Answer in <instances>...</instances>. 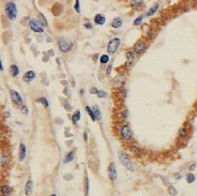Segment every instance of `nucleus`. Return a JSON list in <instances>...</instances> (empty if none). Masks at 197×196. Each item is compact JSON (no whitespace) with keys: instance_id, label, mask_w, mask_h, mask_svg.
I'll list each match as a JSON object with an SVG mask.
<instances>
[{"instance_id":"f257e3e1","label":"nucleus","mask_w":197,"mask_h":196,"mask_svg":"<svg viewBox=\"0 0 197 196\" xmlns=\"http://www.w3.org/2000/svg\"><path fill=\"white\" fill-rule=\"evenodd\" d=\"M5 13L10 20H15L18 15V9L14 2H8L5 6Z\"/></svg>"},{"instance_id":"f03ea898","label":"nucleus","mask_w":197,"mask_h":196,"mask_svg":"<svg viewBox=\"0 0 197 196\" xmlns=\"http://www.w3.org/2000/svg\"><path fill=\"white\" fill-rule=\"evenodd\" d=\"M57 45H59V48L60 49L62 53H68L72 48L73 44L68 38L61 37L57 40Z\"/></svg>"},{"instance_id":"7ed1b4c3","label":"nucleus","mask_w":197,"mask_h":196,"mask_svg":"<svg viewBox=\"0 0 197 196\" xmlns=\"http://www.w3.org/2000/svg\"><path fill=\"white\" fill-rule=\"evenodd\" d=\"M119 158L121 165H122L126 169H128L130 171L134 170V166H133L131 160L130 159L129 155L124 152H119Z\"/></svg>"},{"instance_id":"20e7f679","label":"nucleus","mask_w":197,"mask_h":196,"mask_svg":"<svg viewBox=\"0 0 197 196\" xmlns=\"http://www.w3.org/2000/svg\"><path fill=\"white\" fill-rule=\"evenodd\" d=\"M120 44H121V40L119 38H118V37L112 38L107 44V52H108V54L109 55L116 54V52L119 50Z\"/></svg>"},{"instance_id":"39448f33","label":"nucleus","mask_w":197,"mask_h":196,"mask_svg":"<svg viewBox=\"0 0 197 196\" xmlns=\"http://www.w3.org/2000/svg\"><path fill=\"white\" fill-rule=\"evenodd\" d=\"M119 134H120V137L121 139L125 142H129L132 139V136H133V133H132V130L131 129V127L129 125H123L122 127L120 128L119 130Z\"/></svg>"},{"instance_id":"423d86ee","label":"nucleus","mask_w":197,"mask_h":196,"mask_svg":"<svg viewBox=\"0 0 197 196\" xmlns=\"http://www.w3.org/2000/svg\"><path fill=\"white\" fill-rule=\"evenodd\" d=\"M29 26H30L31 30L34 32H37V33H42L44 32V27L41 25V23L35 19H32L29 21Z\"/></svg>"},{"instance_id":"0eeeda50","label":"nucleus","mask_w":197,"mask_h":196,"mask_svg":"<svg viewBox=\"0 0 197 196\" xmlns=\"http://www.w3.org/2000/svg\"><path fill=\"white\" fill-rule=\"evenodd\" d=\"M146 50V44L143 40H139L137 41L134 45H133V51H134V53L137 54V55H142L143 54L144 52Z\"/></svg>"},{"instance_id":"6e6552de","label":"nucleus","mask_w":197,"mask_h":196,"mask_svg":"<svg viewBox=\"0 0 197 196\" xmlns=\"http://www.w3.org/2000/svg\"><path fill=\"white\" fill-rule=\"evenodd\" d=\"M10 97H11V100H12V101L16 104V105H19V106L22 105L23 99H22L21 95H20L17 91H15V90H11V91H10Z\"/></svg>"},{"instance_id":"1a4fd4ad","label":"nucleus","mask_w":197,"mask_h":196,"mask_svg":"<svg viewBox=\"0 0 197 196\" xmlns=\"http://www.w3.org/2000/svg\"><path fill=\"white\" fill-rule=\"evenodd\" d=\"M108 177L110 178V180L111 181H115L116 180H117V169H116L115 166V164L113 162H111L109 164L108 166Z\"/></svg>"},{"instance_id":"9d476101","label":"nucleus","mask_w":197,"mask_h":196,"mask_svg":"<svg viewBox=\"0 0 197 196\" xmlns=\"http://www.w3.org/2000/svg\"><path fill=\"white\" fill-rule=\"evenodd\" d=\"M125 56H126V64H125V66L129 68L133 64V62H134V59H135L134 53H133L132 51H127Z\"/></svg>"},{"instance_id":"9b49d317","label":"nucleus","mask_w":197,"mask_h":196,"mask_svg":"<svg viewBox=\"0 0 197 196\" xmlns=\"http://www.w3.org/2000/svg\"><path fill=\"white\" fill-rule=\"evenodd\" d=\"M34 78H35V73H34V71H29L24 75H23L22 79L25 82H31L34 80Z\"/></svg>"},{"instance_id":"f8f14e48","label":"nucleus","mask_w":197,"mask_h":196,"mask_svg":"<svg viewBox=\"0 0 197 196\" xmlns=\"http://www.w3.org/2000/svg\"><path fill=\"white\" fill-rule=\"evenodd\" d=\"M95 22L97 24V25H104L106 23V17L104 16L103 14H96L95 16V19H94Z\"/></svg>"},{"instance_id":"ddd939ff","label":"nucleus","mask_w":197,"mask_h":196,"mask_svg":"<svg viewBox=\"0 0 197 196\" xmlns=\"http://www.w3.org/2000/svg\"><path fill=\"white\" fill-rule=\"evenodd\" d=\"M122 24H123V20L121 18H119V17H116V18H114L112 22H111V26L114 29L120 28L121 26H122Z\"/></svg>"},{"instance_id":"4468645a","label":"nucleus","mask_w":197,"mask_h":196,"mask_svg":"<svg viewBox=\"0 0 197 196\" xmlns=\"http://www.w3.org/2000/svg\"><path fill=\"white\" fill-rule=\"evenodd\" d=\"M26 146L24 143H20V154H19V158H20V161L22 162L23 160L25 159L26 157Z\"/></svg>"},{"instance_id":"2eb2a0df","label":"nucleus","mask_w":197,"mask_h":196,"mask_svg":"<svg viewBox=\"0 0 197 196\" xmlns=\"http://www.w3.org/2000/svg\"><path fill=\"white\" fill-rule=\"evenodd\" d=\"M32 190H33V183L32 180H28L26 185H25V193L27 196H31L32 193Z\"/></svg>"},{"instance_id":"dca6fc26","label":"nucleus","mask_w":197,"mask_h":196,"mask_svg":"<svg viewBox=\"0 0 197 196\" xmlns=\"http://www.w3.org/2000/svg\"><path fill=\"white\" fill-rule=\"evenodd\" d=\"M144 3V0H130V5L132 8H138Z\"/></svg>"},{"instance_id":"f3484780","label":"nucleus","mask_w":197,"mask_h":196,"mask_svg":"<svg viewBox=\"0 0 197 196\" xmlns=\"http://www.w3.org/2000/svg\"><path fill=\"white\" fill-rule=\"evenodd\" d=\"M0 192H1V194L3 196H9L11 194V188L8 185H3L0 189Z\"/></svg>"},{"instance_id":"a211bd4d","label":"nucleus","mask_w":197,"mask_h":196,"mask_svg":"<svg viewBox=\"0 0 197 196\" xmlns=\"http://www.w3.org/2000/svg\"><path fill=\"white\" fill-rule=\"evenodd\" d=\"M158 8H159V4H158V3H156L155 5L153 6V7H151V8H149V10L146 12V16H147V17L153 16L154 14H155L156 11L158 10Z\"/></svg>"},{"instance_id":"6ab92c4d","label":"nucleus","mask_w":197,"mask_h":196,"mask_svg":"<svg viewBox=\"0 0 197 196\" xmlns=\"http://www.w3.org/2000/svg\"><path fill=\"white\" fill-rule=\"evenodd\" d=\"M74 157H75V151H73V150H72V151L68 152V153L66 154L65 159H64V163L67 164V163L71 162V161L74 159Z\"/></svg>"},{"instance_id":"aec40b11","label":"nucleus","mask_w":197,"mask_h":196,"mask_svg":"<svg viewBox=\"0 0 197 196\" xmlns=\"http://www.w3.org/2000/svg\"><path fill=\"white\" fill-rule=\"evenodd\" d=\"M187 135H188V130H187L186 128H184V127H183V128L179 129V130L178 132L179 138H181V139H184V138L187 137Z\"/></svg>"},{"instance_id":"412c9836","label":"nucleus","mask_w":197,"mask_h":196,"mask_svg":"<svg viewBox=\"0 0 197 196\" xmlns=\"http://www.w3.org/2000/svg\"><path fill=\"white\" fill-rule=\"evenodd\" d=\"M10 73H11V75H12L13 77L18 76L19 73H20V70H19L18 66H16V65H11V66H10Z\"/></svg>"},{"instance_id":"4be33fe9","label":"nucleus","mask_w":197,"mask_h":196,"mask_svg":"<svg viewBox=\"0 0 197 196\" xmlns=\"http://www.w3.org/2000/svg\"><path fill=\"white\" fill-rule=\"evenodd\" d=\"M85 109H86V112L88 113V115L90 116V118H92V121H95L96 120V118H95V113H94V110L89 106H85Z\"/></svg>"},{"instance_id":"5701e85b","label":"nucleus","mask_w":197,"mask_h":196,"mask_svg":"<svg viewBox=\"0 0 197 196\" xmlns=\"http://www.w3.org/2000/svg\"><path fill=\"white\" fill-rule=\"evenodd\" d=\"M36 102L42 104V105L44 106V107H48L49 106V103H48V100L46 99L45 97H39L36 99Z\"/></svg>"},{"instance_id":"b1692460","label":"nucleus","mask_w":197,"mask_h":196,"mask_svg":"<svg viewBox=\"0 0 197 196\" xmlns=\"http://www.w3.org/2000/svg\"><path fill=\"white\" fill-rule=\"evenodd\" d=\"M80 119V111L77 110L76 112L72 115V122L74 124H76Z\"/></svg>"},{"instance_id":"393cba45","label":"nucleus","mask_w":197,"mask_h":196,"mask_svg":"<svg viewBox=\"0 0 197 196\" xmlns=\"http://www.w3.org/2000/svg\"><path fill=\"white\" fill-rule=\"evenodd\" d=\"M92 110H94V113H95V116L96 119L97 120H100L101 118H102V115H101V111H100L99 107H98L97 106H95Z\"/></svg>"},{"instance_id":"a878e982","label":"nucleus","mask_w":197,"mask_h":196,"mask_svg":"<svg viewBox=\"0 0 197 196\" xmlns=\"http://www.w3.org/2000/svg\"><path fill=\"white\" fill-rule=\"evenodd\" d=\"M186 181L189 184H192L195 181V176L193 173H188L186 175Z\"/></svg>"},{"instance_id":"bb28decb","label":"nucleus","mask_w":197,"mask_h":196,"mask_svg":"<svg viewBox=\"0 0 197 196\" xmlns=\"http://www.w3.org/2000/svg\"><path fill=\"white\" fill-rule=\"evenodd\" d=\"M40 23H41V25L43 26V27H44V26H47V21H46V19L44 18V16L42 14V13H40L39 14V17H38V20H37Z\"/></svg>"},{"instance_id":"cd10ccee","label":"nucleus","mask_w":197,"mask_h":196,"mask_svg":"<svg viewBox=\"0 0 197 196\" xmlns=\"http://www.w3.org/2000/svg\"><path fill=\"white\" fill-rule=\"evenodd\" d=\"M167 192H169V193L171 196H177V194H178L177 189L174 186H173V185H169V188H167Z\"/></svg>"},{"instance_id":"c85d7f7f","label":"nucleus","mask_w":197,"mask_h":196,"mask_svg":"<svg viewBox=\"0 0 197 196\" xmlns=\"http://www.w3.org/2000/svg\"><path fill=\"white\" fill-rule=\"evenodd\" d=\"M109 56L108 55H102L101 56H100V59H99V60H100V63L101 64H103V65H106V64H107L108 63V61H109Z\"/></svg>"},{"instance_id":"c756f323","label":"nucleus","mask_w":197,"mask_h":196,"mask_svg":"<svg viewBox=\"0 0 197 196\" xmlns=\"http://www.w3.org/2000/svg\"><path fill=\"white\" fill-rule=\"evenodd\" d=\"M123 82H124V78L122 76H119V79L117 77V78L115 79V80H114L115 87H119V86H121V84L123 83Z\"/></svg>"},{"instance_id":"7c9ffc66","label":"nucleus","mask_w":197,"mask_h":196,"mask_svg":"<svg viewBox=\"0 0 197 196\" xmlns=\"http://www.w3.org/2000/svg\"><path fill=\"white\" fill-rule=\"evenodd\" d=\"M143 20V16H139V17H137V18L134 20V22H133V25H135V26L140 25V24L142 23Z\"/></svg>"},{"instance_id":"2f4dec72","label":"nucleus","mask_w":197,"mask_h":196,"mask_svg":"<svg viewBox=\"0 0 197 196\" xmlns=\"http://www.w3.org/2000/svg\"><path fill=\"white\" fill-rule=\"evenodd\" d=\"M74 9L77 13L80 12V0H75V4H74Z\"/></svg>"},{"instance_id":"473e14b6","label":"nucleus","mask_w":197,"mask_h":196,"mask_svg":"<svg viewBox=\"0 0 197 196\" xmlns=\"http://www.w3.org/2000/svg\"><path fill=\"white\" fill-rule=\"evenodd\" d=\"M7 154H1V158H0V164H1V166H5L6 164H7Z\"/></svg>"},{"instance_id":"72a5a7b5","label":"nucleus","mask_w":197,"mask_h":196,"mask_svg":"<svg viewBox=\"0 0 197 196\" xmlns=\"http://www.w3.org/2000/svg\"><path fill=\"white\" fill-rule=\"evenodd\" d=\"M96 95H97V97H99V98H105V97L107 96V94L106 93L105 91H99V90H98Z\"/></svg>"},{"instance_id":"f704fd0d","label":"nucleus","mask_w":197,"mask_h":196,"mask_svg":"<svg viewBox=\"0 0 197 196\" xmlns=\"http://www.w3.org/2000/svg\"><path fill=\"white\" fill-rule=\"evenodd\" d=\"M88 193H89V180H88V178L86 177L85 178V194H86V196L88 195Z\"/></svg>"},{"instance_id":"c9c22d12","label":"nucleus","mask_w":197,"mask_h":196,"mask_svg":"<svg viewBox=\"0 0 197 196\" xmlns=\"http://www.w3.org/2000/svg\"><path fill=\"white\" fill-rule=\"evenodd\" d=\"M83 26H84V28H85V29H87V30H92V29L94 28V26H92V24L91 23L90 21H88V22H85Z\"/></svg>"},{"instance_id":"e433bc0d","label":"nucleus","mask_w":197,"mask_h":196,"mask_svg":"<svg viewBox=\"0 0 197 196\" xmlns=\"http://www.w3.org/2000/svg\"><path fill=\"white\" fill-rule=\"evenodd\" d=\"M97 92H98V90H97V88H95V87H92V88L90 89V93H91L92 94H97Z\"/></svg>"},{"instance_id":"4c0bfd02","label":"nucleus","mask_w":197,"mask_h":196,"mask_svg":"<svg viewBox=\"0 0 197 196\" xmlns=\"http://www.w3.org/2000/svg\"><path fill=\"white\" fill-rule=\"evenodd\" d=\"M21 112L24 114V115H27L28 113H29V111H28V108H27V106H22L21 107Z\"/></svg>"},{"instance_id":"58836bf2","label":"nucleus","mask_w":197,"mask_h":196,"mask_svg":"<svg viewBox=\"0 0 197 196\" xmlns=\"http://www.w3.org/2000/svg\"><path fill=\"white\" fill-rule=\"evenodd\" d=\"M64 178H65L66 180H71L72 178H73V177H72V175L68 174V175H65V176H64Z\"/></svg>"},{"instance_id":"ea45409f","label":"nucleus","mask_w":197,"mask_h":196,"mask_svg":"<svg viewBox=\"0 0 197 196\" xmlns=\"http://www.w3.org/2000/svg\"><path fill=\"white\" fill-rule=\"evenodd\" d=\"M111 71H112V65H110V66H108L107 70V74L110 75V74H111Z\"/></svg>"},{"instance_id":"a19ab883","label":"nucleus","mask_w":197,"mask_h":196,"mask_svg":"<svg viewBox=\"0 0 197 196\" xmlns=\"http://www.w3.org/2000/svg\"><path fill=\"white\" fill-rule=\"evenodd\" d=\"M83 137H84V141H85V142L88 140V135H87V132H84V133H83Z\"/></svg>"},{"instance_id":"79ce46f5","label":"nucleus","mask_w":197,"mask_h":196,"mask_svg":"<svg viewBox=\"0 0 197 196\" xmlns=\"http://www.w3.org/2000/svg\"><path fill=\"white\" fill-rule=\"evenodd\" d=\"M92 59H94V61H96L98 59V54L94 55V56H92Z\"/></svg>"},{"instance_id":"37998d69","label":"nucleus","mask_w":197,"mask_h":196,"mask_svg":"<svg viewBox=\"0 0 197 196\" xmlns=\"http://www.w3.org/2000/svg\"><path fill=\"white\" fill-rule=\"evenodd\" d=\"M4 68H3V64H2V61L1 59H0V71H3Z\"/></svg>"},{"instance_id":"c03bdc74","label":"nucleus","mask_w":197,"mask_h":196,"mask_svg":"<svg viewBox=\"0 0 197 196\" xmlns=\"http://www.w3.org/2000/svg\"><path fill=\"white\" fill-rule=\"evenodd\" d=\"M175 178H176L177 180H181V175H179V174H177V175L175 176Z\"/></svg>"},{"instance_id":"a18cd8bd","label":"nucleus","mask_w":197,"mask_h":196,"mask_svg":"<svg viewBox=\"0 0 197 196\" xmlns=\"http://www.w3.org/2000/svg\"><path fill=\"white\" fill-rule=\"evenodd\" d=\"M80 94L83 95V94H84V90H83V89H82V90H80Z\"/></svg>"},{"instance_id":"49530a36","label":"nucleus","mask_w":197,"mask_h":196,"mask_svg":"<svg viewBox=\"0 0 197 196\" xmlns=\"http://www.w3.org/2000/svg\"><path fill=\"white\" fill-rule=\"evenodd\" d=\"M50 196H56V194H55V193H54V194H51Z\"/></svg>"}]
</instances>
